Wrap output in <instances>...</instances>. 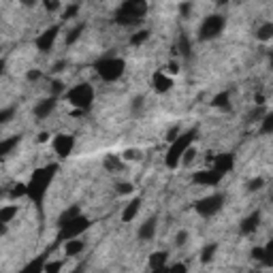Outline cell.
Instances as JSON below:
<instances>
[{
    "label": "cell",
    "mask_w": 273,
    "mask_h": 273,
    "mask_svg": "<svg viewBox=\"0 0 273 273\" xmlns=\"http://www.w3.org/2000/svg\"><path fill=\"white\" fill-rule=\"evenodd\" d=\"M58 162L53 164H47V167L43 169H36L34 173H32L30 181L26 184V196H30L32 203H34L36 207H39V211L43 209V201H45V194H47V188H49V184L53 181V177H56L58 173Z\"/></svg>",
    "instance_id": "1"
},
{
    "label": "cell",
    "mask_w": 273,
    "mask_h": 273,
    "mask_svg": "<svg viewBox=\"0 0 273 273\" xmlns=\"http://www.w3.org/2000/svg\"><path fill=\"white\" fill-rule=\"evenodd\" d=\"M147 13V2L145 0H126L120 4L115 13V24L120 26H137Z\"/></svg>",
    "instance_id": "2"
},
{
    "label": "cell",
    "mask_w": 273,
    "mask_h": 273,
    "mask_svg": "<svg viewBox=\"0 0 273 273\" xmlns=\"http://www.w3.org/2000/svg\"><path fill=\"white\" fill-rule=\"evenodd\" d=\"M196 135H199V130H196V128H190L188 132H181V135H179L177 139H175L173 143H171V147H169L167 156H164V164H167L169 169L179 167V160H181V156H184L186 149L192 147V143H194Z\"/></svg>",
    "instance_id": "3"
},
{
    "label": "cell",
    "mask_w": 273,
    "mask_h": 273,
    "mask_svg": "<svg viewBox=\"0 0 273 273\" xmlns=\"http://www.w3.org/2000/svg\"><path fill=\"white\" fill-rule=\"evenodd\" d=\"M94 68L105 81H117V79L124 75L126 62L122 60V58H100V60L94 64Z\"/></svg>",
    "instance_id": "4"
},
{
    "label": "cell",
    "mask_w": 273,
    "mask_h": 273,
    "mask_svg": "<svg viewBox=\"0 0 273 273\" xmlns=\"http://www.w3.org/2000/svg\"><path fill=\"white\" fill-rule=\"evenodd\" d=\"M66 100L77 109H90L94 103V88L90 83H77L66 92Z\"/></svg>",
    "instance_id": "5"
},
{
    "label": "cell",
    "mask_w": 273,
    "mask_h": 273,
    "mask_svg": "<svg viewBox=\"0 0 273 273\" xmlns=\"http://www.w3.org/2000/svg\"><path fill=\"white\" fill-rule=\"evenodd\" d=\"M224 28H226V17H224V15L213 13V15H209V17H205V21L201 24L199 39L201 41H213V39H218V36L222 34Z\"/></svg>",
    "instance_id": "6"
},
{
    "label": "cell",
    "mask_w": 273,
    "mask_h": 273,
    "mask_svg": "<svg viewBox=\"0 0 273 273\" xmlns=\"http://www.w3.org/2000/svg\"><path fill=\"white\" fill-rule=\"evenodd\" d=\"M90 226H92V222H90L88 218L77 216L75 220H71L68 224H64V226L60 228V233H58V241L66 243V241H71V239H77L79 235H81L83 231H88Z\"/></svg>",
    "instance_id": "7"
},
{
    "label": "cell",
    "mask_w": 273,
    "mask_h": 273,
    "mask_svg": "<svg viewBox=\"0 0 273 273\" xmlns=\"http://www.w3.org/2000/svg\"><path fill=\"white\" fill-rule=\"evenodd\" d=\"M224 201H226L224 199V194H211V196H205V199L196 201L194 209L199 211V216H203V218H211V216H216V213L222 209Z\"/></svg>",
    "instance_id": "8"
},
{
    "label": "cell",
    "mask_w": 273,
    "mask_h": 273,
    "mask_svg": "<svg viewBox=\"0 0 273 273\" xmlns=\"http://www.w3.org/2000/svg\"><path fill=\"white\" fill-rule=\"evenodd\" d=\"M58 32H60V26H51V28H47L45 32H43V34L36 36V41H34L36 49L43 51V53L51 51L53 43H56V39H58Z\"/></svg>",
    "instance_id": "9"
},
{
    "label": "cell",
    "mask_w": 273,
    "mask_h": 273,
    "mask_svg": "<svg viewBox=\"0 0 273 273\" xmlns=\"http://www.w3.org/2000/svg\"><path fill=\"white\" fill-rule=\"evenodd\" d=\"M73 147H75V137L73 135H58L53 139V149L60 158H68L73 154Z\"/></svg>",
    "instance_id": "10"
},
{
    "label": "cell",
    "mask_w": 273,
    "mask_h": 273,
    "mask_svg": "<svg viewBox=\"0 0 273 273\" xmlns=\"http://www.w3.org/2000/svg\"><path fill=\"white\" fill-rule=\"evenodd\" d=\"M222 177H224L222 173L209 169V171H196V173L192 175V181H194V184H201V186H218L222 181Z\"/></svg>",
    "instance_id": "11"
},
{
    "label": "cell",
    "mask_w": 273,
    "mask_h": 273,
    "mask_svg": "<svg viewBox=\"0 0 273 273\" xmlns=\"http://www.w3.org/2000/svg\"><path fill=\"white\" fill-rule=\"evenodd\" d=\"M235 167V156L233 154H218L216 158H213V171H218V173H222V175H226V173H231Z\"/></svg>",
    "instance_id": "12"
},
{
    "label": "cell",
    "mask_w": 273,
    "mask_h": 273,
    "mask_svg": "<svg viewBox=\"0 0 273 273\" xmlns=\"http://www.w3.org/2000/svg\"><path fill=\"white\" fill-rule=\"evenodd\" d=\"M152 85H154V90H156L158 94H164V92H169V90L173 88V79H171L167 73L158 71V73H154Z\"/></svg>",
    "instance_id": "13"
},
{
    "label": "cell",
    "mask_w": 273,
    "mask_h": 273,
    "mask_svg": "<svg viewBox=\"0 0 273 273\" xmlns=\"http://www.w3.org/2000/svg\"><path fill=\"white\" fill-rule=\"evenodd\" d=\"M156 226H158L156 216L147 218V220L141 224V228H139V239H141V241H149V239H154V235H156Z\"/></svg>",
    "instance_id": "14"
},
{
    "label": "cell",
    "mask_w": 273,
    "mask_h": 273,
    "mask_svg": "<svg viewBox=\"0 0 273 273\" xmlns=\"http://www.w3.org/2000/svg\"><path fill=\"white\" fill-rule=\"evenodd\" d=\"M258 224H260V211H252L248 218L241 222V233L243 235H250V233H254L256 228H258Z\"/></svg>",
    "instance_id": "15"
},
{
    "label": "cell",
    "mask_w": 273,
    "mask_h": 273,
    "mask_svg": "<svg viewBox=\"0 0 273 273\" xmlns=\"http://www.w3.org/2000/svg\"><path fill=\"white\" fill-rule=\"evenodd\" d=\"M47 254H49V252L36 256V258H34V260H30V263L26 265L19 273H43V269H45V263H47Z\"/></svg>",
    "instance_id": "16"
},
{
    "label": "cell",
    "mask_w": 273,
    "mask_h": 273,
    "mask_svg": "<svg viewBox=\"0 0 273 273\" xmlns=\"http://www.w3.org/2000/svg\"><path fill=\"white\" fill-rule=\"evenodd\" d=\"M19 143H21V135H13V137H9V139H2V141H0V158L9 156V154L19 145Z\"/></svg>",
    "instance_id": "17"
},
{
    "label": "cell",
    "mask_w": 273,
    "mask_h": 273,
    "mask_svg": "<svg viewBox=\"0 0 273 273\" xmlns=\"http://www.w3.org/2000/svg\"><path fill=\"white\" fill-rule=\"evenodd\" d=\"M56 109V98H45V100H41L39 105L34 107V115L36 117H47V115H51V111Z\"/></svg>",
    "instance_id": "18"
},
{
    "label": "cell",
    "mask_w": 273,
    "mask_h": 273,
    "mask_svg": "<svg viewBox=\"0 0 273 273\" xmlns=\"http://www.w3.org/2000/svg\"><path fill=\"white\" fill-rule=\"evenodd\" d=\"M139 209H141V199H132L130 203L126 205V209L122 211V222H130V220H135L137 218V213H139Z\"/></svg>",
    "instance_id": "19"
},
{
    "label": "cell",
    "mask_w": 273,
    "mask_h": 273,
    "mask_svg": "<svg viewBox=\"0 0 273 273\" xmlns=\"http://www.w3.org/2000/svg\"><path fill=\"white\" fill-rule=\"evenodd\" d=\"M77 216H81V207L79 205H71L68 209H64L62 213H60V218H58V226H64V224H68L71 220H75Z\"/></svg>",
    "instance_id": "20"
},
{
    "label": "cell",
    "mask_w": 273,
    "mask_h": 273,
    "mask_svg": "<svg viewBox=\"0 0 273 273\" xmlns=\"http://www.w3.org/2000/svg\"><path fill=\"white\" fill-rule=\"evenodd\" d=\"M103 164H105V169L109 171V173H117V171L124 169V162H122V158L115 156V154H107Z\"/></svg>",
    "instance_id": "21"
},
{
    "label": "cell",
    "mask_w": 273,
    "mask_h": 273,
    "mask_svg": "<svg viewBox=\"0 0 273 273\" xmlns=\"http://www.w3.org/2000/svg\"><path fill=\"white\" fill-rule=\"evenodd\" d=\"M211 107L228 111V109H231V94H228L226 90H224V92H220V94H216V96H213V100H211Z\"/></svg>",
    "instance_id": "22"
},
{
    "label": "cell",
    "mask_w": 273,
    "mask_h": 273,
    "mask_svg": "<svg viewBox=\"0 0 273 273\" xmlns=\"http://www.w3.org/2000/svg\"><path fill=\"white\" fill-rule=\"evenodd\" d=\"M85 250V243L81 241V239H71V241L64 243V252H66V256H77L81 254Z\"/></svg>",
    "instance_id": "23"
},
{
    "label": "cell",
    "mask_w": 273,
    "mask_h": 273,
    "mask_svg": "<svg viewBox=\"0 0 273 273\" xmlns=\"http://www.w3.org/2000/svg\"><path fill=\"white\" fill-rule=\"evenodd\" d=\"M167 258H169L167 252H154L149 256V267L152 269H164L167 267Z\"/></svg>",
    "instance_id": "24"
},
{
    "label": "cell",
    "mask_w": 273,
    "mask_h": 273,
    "mask_svg": "<svg viewBox=\"0 0 273 273\" xmlns=\"http://www.w3.org/2000/svg\"><path fill=\"white\" fill-rule=\"evenodd\" d=\"M15 216H17V207H15V205L2 207V209H0V224H4V226H7V224L13 220Z\"/></svg>",
    "instance_id": "25"
},
{
    "label": "cell",
    "mask_w": 273,
    "mask_h": 273,
    "mask_svg": "<svg viewBox=\"0 0 273 273\" xmlns=\"http://www.w3.org/2000/svg\"><path fill=\"white\" fill-rule=\"evenodd\" d=\"M273 36V24L271 21H267V24H263L258 30H256V39L258 41H271Z\"/></svg>",
    "instance_id": "26"
},
{
    "label": "cell",
    "mask_w": 273,
    "mask_h": 273,
    "mask_svg": "<svg viewBox=\"0 0 273 273\" xmlns=\"http://www.w3.org/2000/svg\"><path fill=\"white\" fill-rule=\"evenodd\" d=\"M216 250H218L216 243L205 245V248H203V252H201V263H211L213 256H216Z\"/></svg>",
    "instance_id": "27"
},
{
    "label": "cell",
    "mask_w": 273,
    "mask_h": 273,
    "mask_svg": "<svg viewBox=\"0 0 273 273\" xmlns=\"http://www.w3.org/2000/svg\"><path fill=\"white\" fill-rule=\"evenodd\" d=\"M81 32H85V24H83V21H81V24H77V26H75V28L66 34V45H73V43L77 41L79 36H81Z\"/></svg>",
    "instance_id": "28"
},
{
    "label": "cell",
    "mask_w": 273,
    "mask_h": 273,
    "mask_svg": "<svg viewBox=\"0 0 273 273\" xmlns=\"http://www.w3.org/2000/svg\"><path fill=\"white\" fill-rule=\"evenodd\" d=\"M190 49H192V43H190V39L186 34H181L179 36V53L184 58H190Z\"/></svg>",
    "instance_id": "29"
},
{
    "label": "cell",
    "mask_w": 273,
    "mask_h": 273,
    "mask_svg": "<svg viewBox=\"0 0 273 273\" xmlns=\"http://www.w3.org/2000/svg\"><path fill=\"white\" fill-rule=\"evenodd\" d=\"M263 135H271L273 132V113H265L263 115V126H260Z\"/></svg>",
    "instance_id": "30"
},
{
    "label": "cell",
    "mask_w": 273,
    "mask_h": 273,
    "mask_svg": "<svg viewBox=\"0 0 273 273\" xmlns=\"http://www.w3.org/2000/svg\"><path fill=\"white\" fill-rule=\"evenodd\" d=\"M149 39V30H139L137 34L130 36V45H143Z\"/></svg>",
    "instance_id": "31"
},
{
    "label": "cell",
    "mask_w": 273,
    "mask_h": 273,
    "mask_svg": "<svg viewBox=\"0 0 273 273\" xmlns=\"http://www.w3.org/2000/svg\"><path fill=\"white\" fill-rule=\"evenodd\" d=\"M194 158H196V149L194 147H188L184 152V156H181V160H179V164H184V167H188V164H192L194 162Z\"/></svg>",
    "instance_id": "32"
},
{
    "label": "cell",
    "mask_w": 273,
    "mask_h": 273,
    "mask_svg": "<svg viewBox=\"0 0 273 273\" xmlns=\"http://www.w3.org/2000/svg\"><path fill=\"white\" fill-rule=\"evenodd\" d=\"M265 267H273V241L267 243V248H265V256H263V260H260Z\"/></svg>",
    "instance_id": "33"
},
{
    "label": "cell",
    "mask_w": 273,
    "mask_h": 273,
    "mask_svg": "<svg viewBox=\"0 0 273 273\" xmlns=\"http://www.w3.org/2000/svg\"><path fill=\"white\" fill-rule=\"evenodd\" d=\"M60 269H62V260H47L43 273H60Z\"/></svg>",
    "instance_id": "34"
},
{
    "label": "cell",
    "mask_w": 273,
    "mask_h": 273,
    "mask_svg": "<svg viewBox=\"0 0 273 273\" xmlns=\"http://www.w3.org/2000/svg\"><path fill=\"white\" fill-rule=\"evenodd\" d=\"M26 184H17V186H13V188L9 190V196L11 199H19V196H26Z\"/></svg>",
    "instance_id": "35"
},
{
    "label": "cell",
    "mask_w": 273,
    "mask_h": 273,
    "mask_svg": "<svg viewBox=\"0 0 273 273\" xmlns=\"http://www.w3.org/2000/svg\"><path fill=\"white\" fill-rule=\"evenodd\" d=\"M115 190H117V194H130V192L135 190V186H132L130 181H122V184L115 186Z\"/></svg>",
    "instance_id": "36"
},
{
    "label": "cell",
    "mask_w": 273,
    "mask_h": 273,
    "mask_svg": "<svg viewBox=\"0 0 273 273\" xmlns=\"http://www.w3.org/2000/svg\"><path fill=\"white\" fill-rule=\"evenodd\" d=\"M13 115H15V109L13 107H9V109H2L0 111V124H7V122L13 120Z\"/></svg>",
    "instance_id": "37"
},
{
    "label": "cell",
    "mask_w": 273,
    "mask_h": 273,
    "mask_svg": "<svg viewBox=\"0 0 273 273\" xmlns=\"http://www.w3.org/2000/svg\"><path fill=\"white\" fill-rule=\"evenodd\" d=\"M263 186H265V179H263V177H254V179L248 184V190H250V192H258L260 188H263Z\"/></svg>",
    "instance_id": "38"
},
{
    "label": "cell",
    "mask_w": 273,
    "mask_h": 273,
    "mask_svg": "<svg viewBox=\"0 0 273 273\" xmlns=\"http://www.w3.org/2000/svg\"><path fill=\"white\" fill-rule=\"evenodd\" d=\"M77 11H79V4H68L66 9H64V13H62V19H71L77 15Z\"/></svg>",
    "instance_id": "39"
},
{
    "label": "cell",
    "mask_w": 273,
    "mask_h": 273,
    "mask_svg": "<svg viewBox=\"0 0 273 273\" xmlns=\"http://www.w3.org/2000/svg\"><path fill=\"white\" fill-rule=\"evenodd\" d=\"M124 158H126V160H141L143 154H141V149H126V152H124Z\"/></svg>",
    "instance_id": "40"
},
{
    "label": "cell",
    "mask_w": 273,
    "mask_h": 273,
    "mask_svg": "<svg viewBox=\"0 0 273 273\" xmlns=\"http://www.w3.org/2000/svg\"><path fill=\"white\" fill-rule=\"evenodd\" d=\"M167 273H188V267L184 263H175V265L167 267Z\"/></svg>",
    "instance_id": "41"
},
{
    "label": "cell",
    "mask_w": 273,
    "mask_h": 273,
    "mask_svg": "<svg viewBox=\"0 0 273 273\" xmlns=\"http://www.w3.org/2000/svg\"><path fill=\"white\" fill-rule=\"evenodd\" d=\"M263 115H265V107H256V109L250 111L248 120H250V122H254V120H258V117H263Z\"/></svg>",
    "instance_id": "42"
},
{
    "label": "cell",
    "mask_w": 273,
    "mask_h": 273,
    "mask_svg": "<svg viewBox=\"0 0 273 273\" xmlns=\"http://www.w3.org/2000/svg\"><path fill=\"white\" fill-rule=\"evenodd\" d=\"M60 92H64V83L62 81H53L51 83V96L56 98V94H60Z\"/></svg>",
    "instance_id": "43"
},
{
    "label": "cell",
    "mask_w": 273,
    "mask_h": 273,
    "mask_svg": "<svg viewBox=\"0 0 273 273\" xmlns=\"http://www.w3.org/2000/svg\"><path fill=\"white\" fill-rule=\"evenodd\" d=\"M43 7H45L47 11H58V9H60V2H58V0H45V2H43Z\"/></svg>",
    "instance_id": "44"
},
{
    "label": "cell",
    "mask_w": 273,
    "mask_h": 273,
    "mask_svg": "<svg viewBox=\"0 0 273 273\" xmlns=\"http://www.w3.org/2000/svg\"><path fill=\"white\" fill-rule=\"evenodd\" d=\"M177 137H179V128H177V126H175V128H171V130L167 132V141H169V143H173Z\"/></svg>",
    "instance_id": "45"
},
{
    "label": "cell",
    "mask_w": 273,
    "mask_h": 273,
    "mask_svg": "<svg viewBox=\"0 0 273 273\" xmlns=\"http://www.w3.org/2000/svg\"><path fill=\"white\" fill-rule=\"evenodd\" d=\"M190 11H192V4H190V2H181V4H179V13L184 15V17H188Z\"/></svg>",
    "instance_id": "46"
},
{
    "label": "cell",
    "mask_w": 273,
    "mask_h": 273,
    "mask_svg": "<svg viewBox=\"0 0 273 273\" xmlns=\"http://www.w3.org/2000/svg\"><path fill=\"white\" fill-rule=\"evenodd\" d=\"M186 241H188V233H186V231L177 233V239H175V245H179V248H181V245H184Z\"/></svg>",
    "instance_id": "47"
},
{
    "label": "cell",
    "mask_w": 273,
    "mask_h": 273,
    "mask_svg": "<svg viewBox=\"0 0 273 273\" xmlns=\"http://www.w3.org/2000/svg\"><path fill=\"white\" fill-rule=\"evenodd\" d=\"M167 73H169V77L171 75H177L179 73V64L177 62H169L167 64Z\"/></svg>",
    "instance_id": "48"
},
{
    "label": "cell",
    "mask_w": 273,
    "mask_h": 273,
    "mask_svg": "<svg viewBox=\"0 0 273 273\" xmlns=\"http://www.w3.org/2000/svg\"><path fill=\"white\" fill-rule=\"evenodd\" d=\"M263 256H265V248H254L252 250V258L254 260H263Z\"/></svg>",
    "instance_id": "49"
},
{
    "label": "cell",
    "mask_w": 273,
    "mask_h": 273,
    "mask_svg": "<svg viewBox=\"0 0 273 273\" xmlns=\"http://www.w3.org/2000/svg\"><path fill=\"white\" fill-rule=\"evenodd\" d=\"M41 71H36V68H34V71H28V75H26V77H28V81H36V79H41Z\"/></svg>",
    "instance_id": "50"
},
{
    "label": "cell",
    "mask_w": 273,
    "mask_h": 273,
    "mask_svg": "<svg viewBox=\"0 0 273 273\" xmlns=\"http://www.w3.org/2000/svg\"><path fill=\"white\" fill-rule=\"evenodd\" d=\"M85 267H88V265H85V263H79V265L75 267V269H73L71 273H85Z\"/></svg>",
    "instance_id": "51"
},
{
    "label": "cell",
    "mask_w": 273,
    "mask_h": 273,
    "mask_svg": "<svg viewBox=\"0 0 273 273\" xmlns=\"http://www.w3.org/2000/svg\"><path fill=\"white\" fill-rule=\"evenodd\" d=\"M254 100H256V105H258V107H263V105H265V96H263V94H256V96H254Z\"/></svg>",
    "instance_id": "52"
},
{
    "label": "cell",
    "mask_w": 273,
    "mask_h": 273,
    "mask_svg": "<svg viewBox=\"0 0 273 273\" xmlns=\"http://www.w3.org/2000/svg\"><path fill=\"white\" fill-rule=\"evenodd\" d=\"M62 66H64V62H58V64H53L51 71H53V73H60V71H62Z\"/></svg>",
    "instance_id": "53"
},
{
    "label": "cell",
    "mask_w": 273,
    "mask_h": 273,
    "mask_svg": "<svg viewBox=\"0 0 273 273\" xmlns=\"http://www.w3.org/2000/svg\"><path fill=\"white\" fill-rule=\"evenodd\" d=\"M141 105H143V98H135V105H132V109H141Z\"/></svg>",
    "instance_id": "54"
},
{
    "label": "cell",
    "mask_w": 273,
    "mask_h": 273,
    "mask_svg": "<svg viewBox=\"0 0 273 273\" xmlns=\"http://www.w3.org/2000/svg\"><path fill=\"white\" fill-rule=\"evenodd\" d=\"M47 139H49V135H47V132H41V135H39V143H45Z\"/></svg>",
    "instance_id": "55"
},
{
    "label": "cell",
    "mask_w": 273,
    "mask_h": 273,
    "mask_svg": "<svg viewBox=\"0 0 273 273\" xmlns=\"http://www.w3.org/2000/svg\"><path fill=\"white\" fill-rule=\"evenodd\" d=\"M4 64H7L4 62V58H0V77H2V73H4Z\"/></svg>",
    "instance_id": "56"
},
{
    "label": "cell",
    "mask_w": 273,
    "mask_h": 273,
    "mask_svg": "<svg viewBox=\"0 0 273 273\" xmlns=\"http://www.w3.org/2000/svg\"><path fill=\"white\" fill-rule=\"evenodd\" d=\"M149 273H167V267H164V269H152Z\"/></svg>",
    "instance_id": "57"
},
{
    "label": "cell",
    "mask_w": 273,
    "mask_h": 273,
    "mask_svg": "<svg viewBox=\"0 0 273 273\" xmlns=\"http://www.w3.org/2000/svg\"><path fill=\"white\" fill-rule=\"evenodd\" d=\"M7 233V226H4V224H0V235H4Z\"/></svg>",
    "instance_id": "58"
},
{
    "label": "cell",
    "mask_w": 273,
    "mask_h": 273,
    "mask_svg": "<svg viewBox=\"0 0 273 273\" xmlns=\"http://www.w3.org/2000/svg\"><path fill=\"white\" fill-rule=\"evenodd\" d=\"M4 194H9V190H4V188H0V199H2Z\"/></svg>",
    "instance_id": "59"
}]
</instances>
